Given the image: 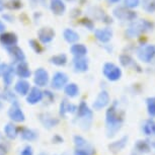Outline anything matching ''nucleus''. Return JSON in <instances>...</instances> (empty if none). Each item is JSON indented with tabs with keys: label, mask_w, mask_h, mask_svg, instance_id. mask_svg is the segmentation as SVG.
<instances>
[{
	"label": "nucleus",
	"mask_w": 155,
	"mask_h": 155,
	"mask_svg": "<svg viewBox=\"0 0 155 155\" xmlns=\"http://www.w3.org/2000/svg\"><path fill=\"white\" fill-rule=\"evenodd\" d=\"M124 123V112L119 109V102L115 101L106 113V130L107 138H114L121 130Z\"/></svg>",
	"instance_id": "nucleus-1"
},
{
	"label": "nucleus",
	"mask_w": 155,
	"mask_h": 155,
	"mask_svg": "<svg viewBox=\"0 0 155 155\" xmlns=\"http://www.w3.org/2000/svg\"><path fill=\"white\" fill-rule=\"evenodd\" d=\"M76 118L79 122L80 128H82L83 130H89L90 126L92 123V118H93V113L88 107V104L85 101H81L79 106L77 107V112H76Z\"/></svg>",
	"instance_id": "nucleus-2"
},
{
	"label": "nucleus",
	"mask_w": 155,
	"mask_h": 155,
	"mask_svg": "<svg viewBox=\"0 0 155 155\" xmlns=\"http://www.w3.org/2000/svg\"><path fill=\"white\" fill-rule=\"evenodd\" d=\"M153 23L148 21L146 19H139L136 21L132 22L128 30L126 31V36L128 38H135L140 35L146 33V31H150L153 28Z\"/></svg>",
	"instance_id": "nucleus-3"
},
{
	"label": "nucleus",
	"mask_w": 155,
	"mask_h": 155,
	"mask_svg": "<svg viewBox=\"0 0 155 155\" xmlns=\"http://www.w3.org/2000/svg\"><path fill=\"white\" fill-rule=\"evenodd\" d=\"M104 77L110 81H118L122 77V70L114 63H106L102 68Z\"/></svg>",
	"instance_id": "nucleus-4"
},
{
	"label": "nucleus",
	"mask_w": 155,
	"mask_h": 155,
	"mask_svg": "<svg viewBox=\"0 0 155 155\" xmlns=\"http://www.w3.org/2000/svg\"><path fill=\"white\" fill-rule=\"evenodd\" d=\"M138 58L144 63H150L155 58V45L142 46L137 51Z\"/></svg>",
	"instance_id": "nucleus-5"
},
{
	"label": "nucleus",
	"mask_w": 155,
	"mask_h": 155,
	"mask_svg": "<svg viewBox=\"0 0 155 155\" xmlns=\"http://www.w3.org/2000/svg\"><path fill=\"white\" fill-rule=\"evenodd\" d=\"M113 13H114V15H115V17L121 20H135L137 17V13L135 11L130 10L126 6L116 7L115 9H114Z\"/></svg>",
	"instance_id": "nucleus-6"
},
{
	"label": "nucleus",
	"mask_w": 155,
	"mask_h": 155,
	"mask_svg": "<svg viewBox=\"0 0 155 155\" xmlns=\"http://www.w3.org/2000/svg\"><path fill=\"white\" fill-rule=\"evenodd\" d=\"M8 117L11 121L15 122V123H23L25 121V115L22 112V110L20 109L18 102H14L11 104V107L8 110Z\"/></svg>",
	"instance_id": "nucleus-7"
},
{
	"label": "nucleus",
	"mask_w": 155,
	"mask_h": 155,
	"mask_svg": "<svg viewBox=\"0 0 155 155\" xmlns=\"http://www.w3.org/2000/svg\"><path fill=\"white\" fill-rule=\"evenodd\" d=\"M110 102V94L107 93V90H101L98 93V95L96 96L95 101L92 104V109L94 110H101L107 107Z\"/></svg>",
	"instance_id": "nucleus-8"
},
{
	"label": "nucleus",
	"mask_w": 155,
	"mask_h": 155,
	"mask_svg": "<svg viewBox=\"0 0 155 155\" xmlns=\"http://www.w3.org/2000/svg\"><path fill=\"white\" fill-rule=\"evenodd\" d=\"M50 80L49 73L46 69L38 68L34 74V82L38 87H45L48 85Z\"/></svg>",
	"instance_id": "nucleus-9"
},
{
	"label": "nucleus",
	"mask_w": 155,
	"mask_h": 155,
	"mask_svg": "<svg viewBox=\"0 0 155 155\" xmlns=\"http://www.w3.org/2000/svg\"><path fill=\"white\" fill-rule=\"evenodd\" d=\"M152 150V145L148 140H138L134 144L132 155H145L150 153Z\"/></svg>",
	"instance_id": "nucleus-10"
},
{
	"label": "nucleus",
	"mask_w": 155,
	"mask_h": 155,
	"mask_svg": "<svg viewBox=\"0 0 155 155\" xmlns=\"http://www.w3.org/2000/svg\"><path fill=\"white\" fill-rule=\"evenodd\" d=\"M68 82V76L64 72H56L51 80V86L53 89L60 90L64 88Z\"/></svg>",
	"instance_id": "nucleus-11"
},
{
	"label": "nucleus",
	"mask_w": 155,
	"mask_h": 155,
	"mask_svg": "<svg viewBox=\"0 0 155 155\" xmlns=\"http://www.w3.org/2000/svg\"><path fill=\"white\" fill-rule=\"evenodd\" d=\"M73 142H74V145L76 149H82V150L87 151L88 153L91 155L95 154V149L94 147L90 144V143L87 141L85 138H83L82 136L80 135H75L74 138H73Z\"/></svg>",
	"instance_id": "nucleus-12"
},
{
	"label": "nucleus",
	"mask_w": 155,
	"mask_h": 155,
	"mask_svg": "<svg viewBox=\"0 0 155 155\" xmlns=\"http://www.w3.org/2000/svg\"><path fill=\"white\" fill-rule=\"evenodd\" d=\"M39 121L41 122V124H42L44 127L46 129H50L56 127V126L59 125L60 123V120L55 118L54 116H52L51 114L49 113H43V114H40L39 115Z\"/></svg>",
	"instance_id": "nucleus-13"
},
{
	"label": "nucleus",
	"mask_w": 155,
	"mask_h": 155,
	"mask_svg": "<svg viewBox=\"0 0 155 155\" xmlns=\"http://www.w3.org/2000/svg\"><path fill=\"white\" fill-rule=\"evenodd\" d=\"M55 35H56L55 31L52 28H49V27L40 28L39 31H38V38H39L40 42L42 44L51 43L52 41L54 40Z\"/></svg>",
	"instance_id": "nucleus-14"
},
{
	"label": "nucleus",
	"mask_w": 155,
	"mask_h": 155,
	"mask_svg": "<svg viewBox=\"0 0 155 155\" xmlns=\"http://www.w3.org/2000/svg\"><path fill=\"white\" fill-rule=\"evenodd\" d=\"M44 98V91L40 89V87L35 86L31 87L30 92L27 95V102L30 104H37L43 101Z\"/></svg>",
	"instance_id": "nucleus-15"
},
{
	"label": "nucleus",
	"mask_w": 155,
	"mask_h": 155,
	"mask_svg": "<svg viewBox=\"0 0 155 155\" xmlns=\"http://www.w3.org/2000/svg\"><path fill=\"white\" fill-rule=\"evenodd\" d=\"M128 140H129L128 136H123L122 138H120L119 140H117V141H114L112 143H110L109 146H107L109 151L110 152V153H113V154L120 153V152H121L123 149L127 146Z\"/></svg>",
	"instance_id": "nucleus-16"
},
{
	"label": "nucleus",
	"mask_w": 155,
	"mask_h": 155,
	"mask_svg": "<svg viewBox=\"0 0 155 155\" xmlns=\"http://www.w3.org/2000/svg\"><path fill=\"white\" fill-rule=\"evenodd\" d=\"M18 38L14 33H3L0 35V44L5 48L16 46Z\"/></svg>",
	"instance_id": "nucleus-17"
},
{
	"label": "nucleus",
	"mask_w": 155,
	"mask_h": 155,
	"mask_svg": "<svg viewBox=\"0 0 155 155\" xmlns=\"http://www.w3.org/2000/svg\"><path fill=\"white\" fill-rule=\"evenodd\" d=\"M77 112V107L75 104L69 102L67 99H63L60 104V107H59V114L62 118L66 119V117L68 114H74Z\"/></svg>",
	"instance_id": "nucleus-18"
},
{
	"label": "nucleus",
	"mask_w": 155,
	"mask_h": 155,
	"mask_svg": "<svg viewBox=\"0 0 155 155\" xmlns=\"http://www.w3.org/2000/svg\"><path fill=\"white\" fill-rule=\"evenodd\" d=\"M6 50H7L8 54L12 58L14 63H19V62L25 61V55L19 47H17V46L8 47V48H6Z\"/></svg>",
	"instance_id": "nucleus-19"
},
{
	"label": "nucleus",
	"mask_w": 155,
	"mask_h": 155,
	"mask_svg": "<svg viewBox=\"0 0 155 155\" xmlns=\"http://www.w3.org/2000/svg\"><path fill=\"white\" fill-rule=\"evenodd\" d=\"M15 68H14L13 64H10V65H7V67L5 68L3 74H2V79H3V83L5 87H9L11 85L14 78V75H15Z\"/></svg>",
	"instance_id": "nucleus-20"
},
{
	"label": "nucleus",
	"mask_w": 155,
	"mask_h": 155,
	"mask_svg": "<svg viewBox=\"0 0 155 155\" xmlns=\"http://www.w3.org/2000/svg\"><path fill=\"white\" fill-rule=\"evenodd\" d=\"M73 67L75 72H85L88 70V60L84 56L75 57L73 59Z\"/></svg>",
	"instance_id": "nucleus-21"
},
{
	"label": "nucleus",
	"mask_w": 155,
	"mask_h": 155,
	"mask_svg": "<svg viewBox=\"0 0 155 155\" xmlns=\"http://www.w3.org/2000/svg\"><path fill=\"white\" fill-rule=\"evenodd\" d=\"M14 90L17 94L21 95V96H27L28 93L30 92L31 90V84L30 82H28L25 79H20L17 81L14 85Z\"/></svg>",
	"instance_id": "nucleus-22"
},
{
	"label": "nucleus",
	"mask_w": 155,
	"mask_h": 155,
	"mask_svg": "<svg viewBox=\"0 0 155 155\" xmlns=\"http://www.w3.org/2000/svg\"><path fill=\"white\" fill-rule=\"evenodd\" d=\"M15 73L18 77L21 78V79H27L31 74L30 67H28V63L25 62V61L17 63V65L15 67Z\"/></svg>",
	"instance_id": "nucleus-23"
},
{
	"label": "nucleus",
	"mask_w": 155,
	"mask_h": 155,
	"mask_svg": "<svg viewBox=\"0 0 155 155\" xmlns=\"http://www.w3.org/2000/svg\"><path fill=\"white\" fill-rule=\"evenodd\" d=\"M19 135H20V138L25 141H35L39 138V134L38 132H36L33 129H30V128H20L19 129Z\"/></svg>",
	"instance_id": "nucleus-24"
},
{
	"label": "nucleus",
	"mask_w": 155,
	"mask_h": 155,
	"mask_svg": "<svg viewBox=\"0 0 155 155\" xmlns=\"http://www.w3.org/2000/svg\"><path fill=\"white\" fill-rule=\"evenodd\" d=\"M94 36L99 42L101 43H107L112 39L113 37V31L109 28H99L94 31Z\"/></svg>",
	"instance_id": "nucleus-25"
},
{
	"label": "nucleus",
	"mask_w": 155,
	"mask_h": 155,
	"mask_svg": "<svg viewBox=\"0 0 155 155\" xmlns=\"http://www.w3.org/2000/svg\"><path fill=\"white\" fill-rule=\"evenodd\" d=\"M50 8L52 12L56 15H62L66 10V5L62 0H51L50 1Z\"/></svg>",
	"instance_id": "nucleus-26"
},
{
	"label": "nucleus",
	"mask_w": 155,
	"mask_h": 155,
	"mask_svg": "<svg viewBox=\"0 0 155 155\" xmlns=\"http://www.w3.org/2000/svg\"><path fill=\"white\" fill-rule=\"evenodd\" d=\"M142 132L148 137H155V121L152 119L146 120L142 124Z\"/></svg>",
	"instance_id": "nucleus-27"
},
{
	"label": "nucleus",
	"mask_w": 155,
	"mask_h": 155,
	"mask_svg": "<svg viewBox=\"0 0 155 155\" xmlns=\"http://www.w3.org/2000/svg\"><path fill=\"white\" fill-rule=\"evenodd\" d=\"M4 134L8 139L14 140L19 134V128H17L12 123H8L4 126Z\"/></svg>",
	"instance_id": "nucleus-28"
},
{
	"label": "nucleus",
	"mask_w": 155,
	"mask_h": 155,
	"mask_svg": "<svg viewBox=\"0 0 155 155\" xmlns=\"http://www.w3.org/2000/svg\"><path fill=\"white\" fill-rule=\"evenodd\" d=\"M70 52L72 55H74L75 57H81L85 56L87 54V48L83 44H75L70 48Z\"/></svg>",
	"instance_id": "nucleus-29"
},
{
	"label": "nucleus",
	"mask_w": 155,
	"mask_h": 155,
	"mask_svg": "<svg viewBox=\"0 0 155 155\" xmlns=\"http://www.w3.org/2000/svg\"><path fill=\"white\" fill-rule=\"evenodd\" d=\"M63 37L64 39L67 43L69 44H73V43H76L78 40H79V35L76 33L75 31L71 30V28H66L63 33Z\"/></svg>",
	"instance_id": "nucleus-30"
},
{
	"label": "nucleus",
	"mask_w": 155,
	"mask_h": 155,
	"mask_svg": "<svg viewBox=\"0 0 155 155\" xmlns=\"http://www.w3.org/2000/svg\"><path fill=\"white\" fill-rule=\"evenodd\" d=\"M64 92L69 97H76L79 94V87L76 83H68L64 87Z\"/></svg>",
	"instance_id": "nucleus-31"
},
{
	"label": "nucleus",
	"mask_w": 155,
	"mask_h": 155,
	"mask_svg": "<svg viewBox=\"0 0 155 155\" xmlns=\"http://www.w3.org/2000/svg\"><path fill=\"white\" fill-rule=\"evenodd\" d=\"M50 63L56 66H65L67 64V56L65 54H58L50 58Z\"/></svg>",
	"instance_id": "nucleus-32"
},
{
	"label": "nucleus",
	"mask_w": 155,
	"mask_h": 155,
	"mask_svg": "<svg viewBox=\"0 0 155 155\" xmlns=\"http://www.w3.org/2000/svg\"><path fill=\"white\" fill-rule=\"evenodd\" d=\"M120 62L124 67H130V66H133V67H137V68L141 69L140 66H138L137 64L135 63V61L133 60V58L130 56V55H127V54H123L120 56Z\"/></svg>",
	"instance_id": "nucleus-33"
},
{
	"label": "nucleus",
	"mask_w": 155,
	"mask_h": 155,
	"mask_svg": "<svg viewBox=\"0 0 155 155\" xmlns=\"http://www.w3.org/2000/svg\"><path fill=\"white\" fill-rule=\"evenodd\" d=\"M1 97L3 98V99H5L6 101L10 102V104H14V102H18V101H17V98H16V95L14 94V93H13L12 91H11L10 89H8V87H6L4 91L2 92Z\"/></svg>",
	"instance_id": "nucleus-34"
},
{
	"label": "nucleus",
	"mask_w": 155,
	"mask_h": 155,
	"mask_svg": "<svg viewBox=\"0 0 155 155\" xmlns=\"http://www.w3.org/2000/svg\"><path fill=\"white\" fill-rule=\"evenodd\" d=\"M146 104H147V112L149 117L155 118V96L146 99Z\"/></svg>",
	"instance_id": "nucleus-35"
},
{
	"label": "nucleus",
	"mask_w": 155,
	"mask_h": 155,
	"mask_svg": "<svg viewBox=\"0 0 155 155\" xmlns=\"http://www.w3.org/2000/svg\"><path fill=\"white\" fill-rule=\"evenodd\" d=\"M143 9L149 13L155 12V0H142Z\"/></svg>",
	"instance_id": "nucleus-36"
},
{
	"label": "nucleus",
	"mask_w": 155,
	"mask_h": 155,
	"mask_svg": "<svg viewBox=\"0 0 155 155\" xmlns=\"http://www.w3.org/2000/svg\"><path fill=\"white\" fill-rule=\"evenodd\" d=\"M22 7L21 0H8L6 2V8L10 10H18Z\"/></svg>",
	"instance_id": "nucleus-37"
},
{
	"label": "nucleus",
	"mask_w": 155,
	"mask_h": 155,
	"mask_svg": "<svg viewBox=\"0 0 155 155\" xmlns=\"http://www.w3.org/2000/svg\"><path fill=\"white\" fill-rule=\"evenodd\" d=\"M30 46H31V48L34 50L35 51V53H37V54H42V52L44 51V49H43V47L42 45L38 42L37 40H34V39H31L30 40Z\"/></svg>",
	"instance_id": "nucleus-38"
},
{
	"label": "nucleus",
	"mask_w": 155,
	"mask_h": 155,
	"mask_svg": "<svg viewBox=\"0 0 155 155\" xmlns=\"http://www.w3.org/2000/svg\"><path fill=\"white\" fill-rule=\"evenodd\" d=\"M140 0H124V4L128 8H135L139 5Z\"/></svg>",
	"instance_id": "nucleus-39"
},
{
	"label": "nucleus",
	"mask_w": 155,
	"mask_h": 155,
	"mask_svg": "<svg viewBox=\"0 0 155 155\" xmlns=\"http://www.w3.org/2000/svg\"><path fill=\"white\" fill-rule=\"evenodd\" d=\"M81 25H84V27H86L88 30H93V28H94V25H93V21L91 19L89 18H83L81 19Z\"/></svg>",
	"instance_id": "nucleus-40"
},
{
	"label": "nucleus",
	"mask_w": 155,
	"mask_h": 155,
	"mask_svg": "<svg viewBox=\"0 0 155 155\" xmlns=\"http://www.w3.org/2000/svg\"><path fill=\"white\" fill-rule=\"evenodd\" d=\"M20 155H34L33 147L31 145H27L20 152Z\"/></svg>",
	"instance_id": "nucleus-41"
},
{
	"label": "nucleus",
	"mask_w": 155,
	"mask_h": 155,
	"mask_svg": "<svg viewBox=\"0 0 155 155\" xmlns=\"http://www.w3.org/2000/svg\"><path fill=\"white\" fill-rule=\"evenodd\" d=\"M63 142H64L63 137L58 135V134H56V135H54L52 137V143H54V144H62Z\"/></svg>",
	"instance_id": "nucleus-42"
},
{
	"label": "nucleus",
	"mask_w": 155,
	"mask_h": 155,
	"mask_svg": "<svg viewBox=\"0 0 155 155\" xmlns=\"http://www.w3.org/2000/svg\"><path fill=\"white\" fill-rule=\"evenodd\" d=\"M44 96H46V97L49 99L50 102H52L55 99L54 94L51 91H50V90H46V91H44Z\"/></svg>",
	"instance_id": "nucleus-43"
},
{
	"label": "nucleus",
	"mask_w": 155,
	"mask_h": 155,
	"mask_svg": "<svg viewBox=\"0 0 155 155\" xmlns=\"http://www.w3.org/2000/svg\"><path fill=\"white\" fill-rule=\"evenodd\" d=\"M8 151L7 146L4 143H0V155H6Z\"/></svg>",
	"instance_id": "nucleus-44"
},
{
	"label": "nucleus",
	"mask_w": 155,
	"mask_h": 155,
	"mask_svg": "<svg viewBox=\"0 0 155 155\" xmlns=\"http://www.w3.org/2000/svg\"><path fill=\"white\" fill-rule=\"evenodd\" d=\"M2 18H3L5 21H7V22H12L13 20H14V17L11 15V14L9 13H5L2 15Z\"/></svg>",
	"instance_id": "nucleus-45"
},
{
	"label": "nucleus",
	"mask_w": 155,
	"mask_h": 155,
	"mask_svg": "<svg viewBox=\"0 0 155 155\" xmlns=\"http://www.w3.org/2000/svg\"><path fill=\"white\" fill-rule=\"evenodd\" d=\"M73 155H91V154L88 153V152L85 150H82V149H76Z\"/></svg>",
	"instance_id": "nucleus-46"
},
{
	"label": "nucleus",
	"mask_w": 155,
	"mask_h": 155,
	"mask_svg": "<svg viewBox=\"0 0 155 155\" xmlns=\"http://www.w3.org/2000/svg\"><path fill=\"white\" fill-rule=\"evenodd\" d=\"M6 67H7V64L0 62V76H2V74H3V72H4V70Z\"/></svg>",
	"instance_id": "nucleus-47"
},
{
	"label": "nucleus",
	"mask_w": 155,
	"mask_h": 155,
	"mask_svg": "<svg viewBox=\"0 0 155 155\" xmlns=\"http://www.w3.org/2000/svg\"><path fill=\"white\" fill-rule=\"evenodd\" d=\"M5 28H6V27H5L4 22L2 20H0V35L5 33Z\"/></svg>",
	"instance_id": "nucleus-48"
},
{
	"label": "nucleus",
	"mask_w": 155,
	"mask_h": 155,
	"mask_svg": "<svg viewBox=\"0 0 155 155\" xmlns=\"http://www.w3.org/2000/svg\"><path fill=\"white\" fill-rule=\"evenodd\" d=\"M5 8H6V2H4L3 0H0V12H2Z\"/></svg>",
	"instance_id": "nucleus-49"
},
{
	"label": "nucleus",
	"mask_w": 155,
	"mask_h": 155,
	"mask_svg": "<svg viewBox=\"0 0 155 155\" xmlns=\"http://www.w3.org/2000/svg\"><path fill=\"white\" fill-rule=\"evenodd\" d=\"M33 3H41L42 5L46 4V0H31Z\"/></svg>",
	"instance_id": "nucleus-50"
},
{
	"label": "nucleus",
	"mask_w": 155,
	"mask_h": 155,
	"mask_svg": "<svg viewBox=\"0 0 155 155\" xmlns=\"http://www.w3.org/2000/svg\"><path fill=\"white\" fill-rule=\"evenodd\" d=\"M109 1L110 2V3H118L120 0H109Z\"/></svg>",
	"instance_id": "nucleus-51"
},
{
	"label": "nucleus",
	"mask_w": 155,
	"mask_h": 155,
	"mask_svg": "<svg viewBox=\"0 0 155 155\" xmlns=\"http://www.w3.org/2000/svg\"><path fill=\"white\" fill-rule=\"evenodd\" d=\"M2 107H3V104L1 101V95H0V109H2Z\"/></svg>",
	"instance_id": "nucleus-52"
},
{
	"label": "nucleus",
	"mask_w": 155,
	"mask_h": 155,
	"mask_svg": "<svg viewBox=\"0 0 155 155\" xmlns=\"http://www.w3.org/2000/svg\"><path fill=\"white\" fill-rule=\"evenodd\" d=\"M40 155H47V154H46V153H41Z\"/></svg>",
	"instance_id": "nucleus-53"
},
{
	"label": "nucleus",
	"mask_w": 155,
	"mask_h": 155,
	"mask_svg": "<svg viewBox=\"0 0 155 155\" xmlns=\"http://www.w3.org/2000/svg\"><path fill=\"white\" fill-rule=\"evenodd\" d=\"M2 139V136H1V134H0V140H1Z\"/></svg>",
	"instance_id": "nucleus-54"
},
{
	"label": "nucleus",
	"mask_w": 155,
	"mask_h": 155,
	"mask_svg": "<svg viewBox=\"0 0 155 155\" xmlns=\"http://www.w3.org/2000/svg\"><path fill=\"white\" fill-rule=\"evenodd\" d=\"M154 155H155V154H154Z\"/></svg>",
	"instance_id": "nucleus-55"
}]
</instances>
